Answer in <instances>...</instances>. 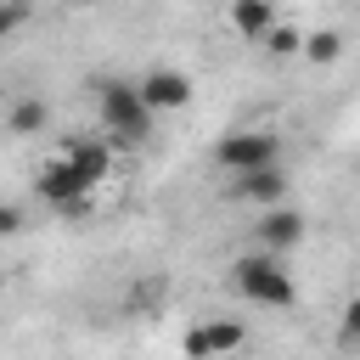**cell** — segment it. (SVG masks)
I'll use <instances>...</instances> for the list:
<instances>
[{"label": "cell", "instance_id": "6da1fadb", "mask_svg": "<svg viewBox=\"0 0 360 360\" xmlns=\"http://www.w3.org/2000/svg\"><path fill=\"white\" fill-rule=\"evenodd\" d=\"M96 112H101V124L118 146H141L152 135V112L141 107L129 79H96Z\"/></svg>", "mask_w": 360, "mask_h": 360}, {"label": "cell", "instance_id": "7a4b0ae2", "mask_svg": "<svg viewBox=\"0 0 360 360\" xmlns=\"http://www.w3.org/2000/svg\"><path fill=\"white\" fill-rule=\"evenodd\" d=\"M231 287H236L248 304H264V309H292V298H298V287H292V276L281 270V259H270V253H259V248L231 264Z\"/></svg>", "mask_w": 360, "mask_h": 360}, {"label": "cell", "instance_id": "3957f363", "mask_svg": "<svg viewBox=\"0 0 360 360\" xmlns=\"http://www.w3.org/2000/svg\"><path fill=\"white\" fill-rule=\"evenodd\" d=\"M214 158H219V169H231V174L276 169V163H281V135H270V129H231V135L214 146Z\"/></svg>", "mask_w": 360, "mask_h": 360}, {"label": "cell", "instance_id": "277c9868", "mask_svg": "<svg viewBox=\"0 0 360 360\" xmlns=\"http://www.w3.org/2000/svg\"><path fill=\"white\" fill-rule=\"evenodd\" d=\"M242 343H248V326H242L236 315H208V321L186 326L180 354H186V360H225V354H236Z\"/></svg>", "mask_w": 360, "mask_h": 360}, {"label": "cell", "instance_id": "5b68a950", "mask_svg": "<svg viewBox=\"0 0 360 360\" xmlns=\"http://www.w3.org/2000/svg\"><path fill=\"white\" fill-rule=\"evenodd\" d=\"M34 191H39L51 208H62V214H90V186H84L62 158H51V163L34 174Z\"/></svg>", "mask_w": 360, "mask_h": 360}, {"label": "cell", "instance_id": "8992f818", "mask_svg": "<svg viewBox=\"0 0 360 360\" xmlns=\"http://www.w3.org/2000/svg\"><path fill=\"white\" fill-rule=\"evenodd\" d=\"M135 96H141V107L158 118V112H180L186 101H191V79L180 73V68H152L146 79H135Z\"/></svg>", "mask_w": 360, "mask_h": 360}, {"label": "cell", "instance_id": "52a82bcc", "mask_svg": "<svg viewBox=\"0 0 360 360\" xmlns=\"http://www.w3.org/2000/svg\"><path fill=\"white\" fill-rule=\"evenodd\" d=\"M253 236H259V253H270V259H281L287 248H298L304 242V214L298 208H264L259 214V225H253Z\"/></svg>", "mask_w": 360, "mask_h": 360}, {"label": "cell", "instance_id": "ba28073f", "mask_svg": "<svg viewBox=\"0 0 360 360\" xmlns=\"http://www.w3.org/2000/svg\"><path fill=\"white\" fill-rule=\"evenodd\" d=\"M56 158H62L90 191H96V180H107V169H112V152H107V141H96V135H68Z\"/></svg>", "mask_w": 360, "mask_h": 360}, {"label": "cell", "instance_id": "9c48e42d", "mask_svg": "<svg viewBox=\"0 0 360 360\" xmlns=\"http://www.w3.org/2000/svg\"><path fill=\"white\" fill-rule=\"evenodd\" d=\"M236 197H242V202H253L259 214H264V208H281V197H287V174H281V163H276V169L236 174Z\"/></svg>", "mask_w": 360, "mask_h": 360}, {"label": "cell", "instance_id": "30bf717a", "mask_svg": "<svg viewBox=\"0 0 360 360\" xmlns=\"http://www.w3.org/2000/svg\"><path fill=\"white\" fill-rule=\"evenodd\" d=\"M276 22H281V11H276L270 0H236V6H231V28H236L242 39H264Z\"/></svg>", "mask_w": 360, "mask_h": 360}, {"label": "cell", "instance_id": "8fae6325", "mask_svg": "<svg viewBox=\"0 0 360 360\" xmlns=\"http://www.w3.org/2000/svg\"><path fill=\"white\" fill-rule=\"evenodd\" d=\"M45 124H51V101L45 96H17L11 112H6V129L11 135H45Z\"/></svg>", "mask_w": 360, "mask_h": 360}, {"label": "cell", "instance_id": "7c38bea8", "mask_svg": "<svg viewBox=\"0 0 360 360\" xmlns=\"http://www.w3.org/2000/svg\"><path fill=\"white\" fill-rule=\"evenodd\" d=\"M298 51H304L309 62H321V68H326V62H338V56H343V34H338V28H315Z\"/></svg>", "mask_w": 360, "mask_h": 360}, {"label": "cell", "instance_id": "4fadbf2b", "mask_svg": "<svg viewBox=\"0 0 360 360\" xmlns=\"http://www.w3.org/2000/svg\"><path fill=\"white\" fill-rule=\"evenodd\" d=\"M298 45H304V34H298V28H287V22H276V28L264 34V51H270V56H292Z\"/></svg>", "mask_w": 360, "mask_h": 360}, {"label": "cell", "instance_id": "5bb4252c", "mask_svg": "<svg viewBox=\"0 0 360 360\" xmlns=\"http://www.w3.org/2000/svg\"><path fill=\"white\" fill-rule=\"evenodd\" d=\"M28 17H34V11H28L22 0H0V45H6V39H11V34L28 22Z\"/></svg>", "mask_w": 360, "mask_h": 360}, {"label": "cell", "instance_id": "9a60e30c", "mask_svg": "<svg viewBox=\"0 0 360 360\" xmlns=\"http://www.w3.org/2000/svg\"><path fill=\"white\" fill-rule=\"evenodd\" d=\"M22 225H28V214H22L17 202H0V236H17Z\"/></svg>", "mask_w": 360, "mask_h": 360}, {"label": "cell", "instance_id": "2e32d148", "mask_svg": "<svg viewBox=\"0 0 360 360\" xmlns=\"http://www.w3.org/2000/svg\"><path fill=\"white\" fill-rule=\"evenodd\" d=\"M360 338V304H343V349H354Z\"/></svg>", "mask_w": 360, "mask_h": 360}]
</instances>
